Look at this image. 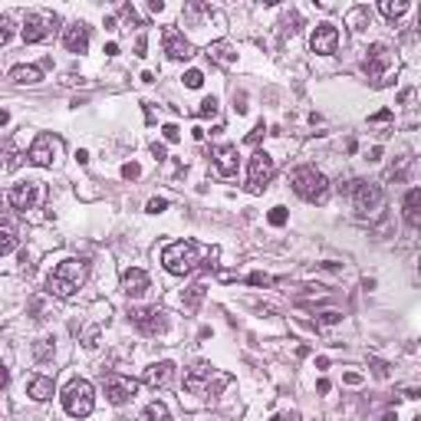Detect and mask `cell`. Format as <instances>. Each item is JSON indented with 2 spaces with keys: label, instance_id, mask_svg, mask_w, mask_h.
<instances>
[{
  "label": "cell",
  "instance_id": "47",
  "mask_svg": "<svg viewBox=\"0 0 421 421\" xmlns=\"http://www.w3.org/2000/svg\"><path fill=\"white\" fill-rule=\"evenodd\" d=\"M382 421H398V415H395V411H385Z\"/></svg>",
  "mask_w": 421,
  "mask_h": 421
},
{
  "label": "cell",
  "instance_id": "29",
  "mask_svg": "<svg viewBox=\"0 0 421 421\" xmlns=\"http://www.w3.org/2000/svg\"><path fill=\"white\" fill-rule=\"evenodd\" d=\"M201 299H204V286H191V290H188V297H181V303H185L188 310H198V303Z\"/></svg>",
  "mask_w": 421,
  "mask_h": 421
},
{
  "label": "cell",
  "instance_id": "17",
  "mask_svg": "<svg viewBox=\"0 0 421 421\" xmlns=\"http://www.w3.org/2000/svg\"><path fill=\"white\" fill-rule=\"evenodd\" d=\"M149 290V273L138 270V267H129L122 273V293L125 297H142Z\"/></svg>",
  "mask_w": 421,
  "mask_h": 421
},
{
  "label": "cell",
  "instance_id": "2",
  "mask_svg": "<svg viewBox=\"0 0 421 421\" xmlns=\"http://www.w3.org/2000/svg\"><path fill=\"white\" fill-rule=\"evenodd\" d=\"M161 263L172 276H188V273L198 270L201 263V247L195 240H174L168 247L161 250Z\"/></svg>",
  "mask_w": 421,
  "mask_h": 421
},
{
  "label": "cell",
  "instance_id": "32",
  "mask_svg": "<svg viewBox=\"0 0 421 421\" xmlns=\"http://www.w3.org/2000/svg\"><path fill=\"white\" fill-rule=\"evenodd\" d=\"M286 217H290V214H286V208H280V204H276V208H273L270 214H267V221H270L273 227H283Z\"/></svg>",
  "mask_w": 421,
  "mask_h": 421
},
{
  "label": "cell",
  "instance_id": "13",
  "mask_svg": "<svg viewBox=\"0 0 421 421\" xmlns=\"http://www.w3.org/2000/svg\"><path fill=\"white\" fill-rule=\"evenodd\" d=\"M7 201H10V208H17V210H30L40 201V185L37 181H20V185H13L10 191H7Z\"/></svg>",
  "mask_w": 421,
  "mask_h": 421
},
{
  "label": "cell",
  "instance_id": "10",
  "mask_svg": "<svg viewBox=\"0 0 421 421\" xmlns=\"http://www.w3.org/2000/svg\"><path fill=\"white\" fill-rule=\"evenodd\" d=\"M56 17L50 13H26L24 20V43H40V40H47L56 33Z\"/></svg>",
  "mask_w": 421,
  "mask_h": 421
},
{
  "label": "cell",
  "instance_id": "19",
  "mask_svg": "<svg viewBox=\"0 0 421 421\" xmlns=\"http://www.w3.org/2000/svg\"><path fill=\"white\" fill-rule=\"evenodd\" d=\"M172 372H174V362H155V365H149L145 369V385L149 388H165V385L172 382Z\"/></svg>",
  "mask_w": 421,
  "mask_h": 421
},
{
  "label": "cell",
  "instance_id": "6",
  "mask_svg": "<svg viewBox=\"0 0 421 421\" xmlns=\"http://www.w3.org/2000/svg\"><path fill=\"white\" fill-rule=\"evenodd\" d=\"M129 322L145 336H161L168 329V320H165L161 306H135V310H129Z\"/></svg>",
  "mask_w": 421,
  "mask_h": 421
},
{
  "label": "cell",
  "instance_id": "18",
  "mask_svg": "<svg viewBox=\"0 0 421 421\" xmlns=\"http://www.w3.org/2000/svg\"><path fill=\"white\" fill-rule=\"evenodd\" d=\"M210 382V362H195L185 372V388L188 392H204V385Z\"/></svg>",
  "mask_w": 421,
  "mask_h": 421
},
{
  "label": "cell",
  "instance_id": "22",
  "mask_svg": "<svg viewBox=\"0 0 421 421\" xmlns=\"http://www.w3.org/2000/svg\"><path fill=\"white\" fill-rule=\"evenodd\" d=\"M10 79L17 83V86H33V83L43 79V69H40V66H13Z\"/></svg>",
  "mask_w": 421,
  "mask_h": 421
},
{
  "label": "cell",
  "instance_id": "48",
  "mask_svg": "<svg viewBox=\"0 0 421 421\" xmlns=\"http://www.w3.org/2000/svg\"><path fill=\"white\" fill-rule=\"evenodd\" d=\"M418 276H421V257H418Z\"/></svg>",
  "mask_w": 421,
  "mask_h": 421
},
{
  "label": "cell",
  "instance_id": "26",
  "mask_svg": "<svg viewBox=\"0 0 421 421\" xmlns=\"http://www.w3.org/2000/svg\"><path fill=\"white\" fill-rule=\"evenodd\" d=\"M142 421H168V408L161 402H151L149 408H145V415H142Z\"/></svg>",
  "mask_w": 421,
  "mask_h": 421
},
{
  "label": "cell",
  "instance_id": "37",
  "mask_svg": "<svg viewBox=\"0 0 421 421\" xmlns=\"http://www.w3.org/2000/svg\"><path fill=\"white\" fill-rule=\"evenodd\" d=\"M138 174H142V168H138L135 161H129V165H122V178H125V181H135Z\"/></svg>",
  "mask_w": 421,
  "mask_h": 421
},
{
  "label": "cell",
  "instance_id": "45",
  "mask_svg": "<svg viewBox=\"0 0 421 421\" xmlns=\"http://www.w3.org/2000/svg\"><path fill=\"white\" fill-rule=\"evenodd\" d=\"M145 47H149V43H145V37H138V43H135V53H138V56H145Z\"/></svg>",
  "mask_w": 421,
  "mask_h": 421
},
{
  "label": "cell",
  "instance_id": "49",
  "mask_svg": "<svg viewBox=\"0 0 421 421\" xmlns=\"http://www.w3.org/2000/svg\"><path fill=\"white\" fill-rule=\"evenodd\" d=\"M415 421H421V418H415Z\"/></svg>",
  "mask_w": 421,
  "mask_h": 421
},
{
  "label": "cell",
  "instance_id": "8",
  "mask_svg": "<svg viewBox=\"0 0 421 421\" xmlns=\"http://www.w3.org/2000/svg\"><path fill=\"white\" fill-rule=\"evenodd\" d=\"M102 388H106V398H109L112 405H125V402H132L138 395V382L129 379V375H122V372L102 375Z\"/></svg>",
  "mask_w": 421,
  "mask_h": 421
},
{
  "label": "cell",
  "instance_id": "39",
  "mask_svg": "<svg viewBox=\"0 0 421 421\" xmlns=\"http://www.w3.org/2000/svg\"><path fill=\"white\" fill-rule=\"evenodd\" d=\"M161 210H168V201H165V198H151L149 201V214H161Z\"/></svg>",
  "mask_w": 421,
  "mask_h": 421
},
{
  "label": "cell",
  "instance_id": "9",
  "mask_svg": "<svg viewBox=\"0 0 421 421\" xmlns=\"http://www.w3.org/2000/svg\"><path fill=\"white\" fill-rule=\"evenodd\" d=\"M63 151V142L56 135H50V132H43V135L33 138V145H30V151H26V158L33 161L37 168H50L53 161L60 158Z\"/></svg>",
  "mask_w": 421,
  "mask_h": 421
},
{
  "label": "cell",
  "instance_id": "15",
  "mask_svg": "<svg viewBox=\"0 0 421 421\" xmlns=\"http://www.w3.org/2000/svg\"><path fill=\"white\" fill-rule=\"evenodd\" d=\"M165 53H168V60H191L195 56V47L185 40V33L165 30Z\"/></svg>",
  "mask_w": 421,
  "mask_h": 421
},
{
  "label": "cell",
  "instance_id": "34",
  "mask_svg": "<svg viewBox=\"0 0 421 421\" xmlns=\"http://www.w3.org/2000/svg\"><path fill=\"white\" fill-rule=\"evenodd\" d=\"M10 33H13V20L10 17H0V47L10 40Z\"/></svg>",
  "mask_w": 421,
  "mask_h": 421
},
{
  "label": "cell",
  "instance_id": "33",
  "mask_svg": "<svg viewBox=\"0 0 421 421\" xmlns=\"http://www.w3.org/2000/svg\"><path fill=\"white\" fill-rule=\"evenodd\" d=\"M201 83H204V73H201V69H188L185 73V86L188 89H201Z\"/></svg>",
  "mask_w": 421,
  "mask_h": 421
},
{
  "label": "cell",
  "instance_id": "21",
  "mask_svg": "<svg viewBox=\"0 0 421 421\" xmlns=\"http://www.w3.org/2000/svg\"><path fill=\"white\" fill-rule=\"evenodd\" d=\"M402 210H405V221H408L411 227H421V188H411L408 195H405Z\"/></svg>",
  "mask_w": 421,
  "mask_h": 421
},
{
  "label": "cell",
  "instance_id": "16",
  "mask_svg": "<svg viewBox=\"0 0 421 421\" xmlns=\"http://www.w3.org/2000/svg\"><path fill=\"white\" fill-rule=\"evenodd\" d=\"M63 43L69 53H86L89 50V26L86 24H69L63 33Z\"/></svg>",
  "mask_w": 421,
  "mask_h": 421
},
{
  "label": "cell",
  "instance_id": "4",
  "mask_svg": "<svg viewBox=\"0 0 421 421\" xmlns=\"http://www.w3.org/2000/svg\"><path fill=\"white\" fill-rule=\"evenodd\" d=\"M63 408L66 415H73V418H86L92 405H96V392H92V385L86 379H73V382L63 388Z\"/></svg>",
  "mask_w": 421,
  "mask_h": 421
},
{
  "label": "cell",
  "instance_id": "20",
  "mask_svg": "<svg viewBox=\"0 0 421 421\" xmlns=\"http://www.w3.org/2000/svg\"><path fill=\"white\" fill-rule=\"evenodd\" d=\"M53 392H56V385H53L50 375H33L30 388H26V395L33 398V402H47V398H53Z\"/></svg>",
  "mask_w": 421,
  "mask_h": 421
},
{
  "label": "cell",
  "instance_id": "1",
  "mask_svg": "<svg viewBox=\"0 0 421 421\" xmlns=\"http://www.w3.org/2000/svg\"><path fill=\"white\" fill-rule=\"evenodd\" d=\"M86 276H89V263L69 257V261H63V263H56V267H53V273L47 276V290H50L53 297L69 299L76 290H83Z\"/></svg>",
  "mask_w": 421,
  "mask_h": 421
},
{
  "label": "cell",
  "instance_id": "12",
  "mask_svg": "<svg viewBox=\"0 0 421 421\" xmlns=\"http://www.w3.org/2000/svg\"><path fill=\"white\" fill-rule=\"evenodd\" d=\"M310 50L320 53V56H333L339 50V30L333 24H320L310 37Z\"/></svg>",
  "mask_w": 421,
  "mask_h": 421
},
{
  "label": "cell",
  "instance_id": "27",
  "mask_svg": "<svg viewBox=\"0 0 421 421\" xmlns=\"http://www.w3.org/2000/svg\"><path fill=\"white\" fill-rule=\"evenodd\" d=\"M349 24H352V30H365L369 26V7H356L349 13Z\"/></svg>",
  "mask_w": 421,
  "mask_h": 421
},
{
  "label": "cell",
  "instance_id": "30",
  "mask_svg": "<svg viewBox=\"0 0 421 421\" xmlns=\"http://www.w3.org/2000/svg\"><path fill=\"white\" fill-rule=\"evenodd\" d=\"M408 165H411L408 155H405V158H398V165H392V168H388V178H392V181H405V172H408Z\"/></svg>",
  "mask_w": 421,
  "mask_h": 421
},
{
  "label": "cell",
  "instance_id": "41",
  "mask_svg": "<svg viewBox=\"0 0 421 421\" xmlns=\"http://www.w3.org/2000/svg\"><path fill=\"white\" fill-rule=\"evenodd\" d=\"M261 135H263V122L257 125L254 132H250V135H247V142H250V145H257V142H261Z\"/></svg>",
  "mask_w": 421,
  "mask_h": 421
},
{
  "label": "cell",
  "instance_id": "24",
  "mask_svg": "<svg viewBox=\"0 0 421 421\" xmlns=\"http://www.w3.org/2000/svg\"><path fill=\"white\" fill-rule=\"evenodd\" d=\"M17 250V231H13L10 217H3V244H0V254H13Z\"/></svg>",
  "mask_w": 421,
  "mask_h": 421
},
{
  "label": "cell",
  "instance_id": "42",
  "mask_svg": "<svg viewBox=\"0 0 421 421\" xmlns=\"http://www.w3.org/2000/svg\"><path fill=\"white\" fill-rule=\"evenodd\" d=\"M388 119H392V109H382V112L372 115V122H388Z\"/></svg>",
  "mask_w": 421,
  "mask_h": 421
},
{
  "label": "cell",
  "instance_id": "23",
  "mask_svg": "<svg viewBox=\"0 0 421 421\" xmlns=\"http://www.w3.org/2000/svg\"><path fill=\"white\" fill-rule=\"evenodd\" d=\"M208 56H210L214 63H221V66H231V63L237 60L234 50H231L227 43H210V47H208Z\"/></svg>",
  "mask_w": 421,
  "mask_h": 421
},
{
  "label": "cell",
  "instance_id": "5",
  "mask_svg": "<svg viewBox=\"0 0 421 421\" xmlns=\"http://www.w3.org/2000/svg\"><path fill=\"white\" fill-rule=\"evenodd\" d=\"M339 191H346V195H352V201H356V210H362V214H375V210L382 208V188L372 185V181H349V185H339Z\"/></svg>",
  "mask_w": 421,
  "mask_h": 421
},
{
  "label": "cell",
  "instance_id": "31",
  "mask_svg": "<svg viewBox=\"0 0 421 421\" xmlns=\"http://www.w3.org/2000/svg\"><path fill=\"white\" fill-rule=\"evenodd\" d=\"M195 115H198V119H208V115H217V99H214V96H208V99L201 102L198 109H195Z\"/></svg>",
  "mask_w": 421,
  "mask_h": 421
},
{
  "label": "cell",
  "instance_id": "44",
  "mask_svg": "<svg viewBox=\"0 0 421 421\" xmlns=\"http://www.w3.org/2000/svg\"><path fill=\"white\" fill-rule=\"evenodd\" d=\"M151 155H155V158H165V145H158V142H155V145H151Z\"/></svg>",
  "mask_w": 421,
  "mask_h": 421
},
{
  "label": "cell",
  "instance_id": "38",
  "mask_svg": "<svg viewBox=\"0 0 421 421\" xmlns=\"http://www.w3.org/2000/svg\"><path fill=\"white\" fill-rule=\"evenodd\" d=\"M161 135H165V142H178V138H181V132H178V125H165V129H161Z\"/></svg>",
  "mask_w": 421,
  "mask_h": 421
},
{
  "label": "cell",
  "instance_id": "28",
  "mask_svg": "<svg viewBox=\"0 0 421 421\" xmlns=\"http://www.w3.org/2000/svg\"><path fill=\"white\" fill-rule=\"evenodd\" d=\"M33 356H37V362H50L53 359V339H37Z\"/></svg>",
  "mask_w": 421,
  "mask_h": 421
},
{
  "label": "cell",
  "instance_id": "43",
  "mask_svg": "<svg viewBox=\"0 0 421 421\" xmlns=\"http://www.w3.org/2000/svg\"><path fill=\"white\" fill-rule=\"evenodd\" d=\"M346 385H362V375L359 372H346Z\"/></svg>",
  "mask_w": 421,
  "mask_h": 421
},
{
  "label": "cell",
  "instance_id": "25",
  "mask_svg": "<svg viewBox=\"0 0 421 421\" xmlns=\"http://www.w3.org/2000/svg\"><path fill=\"white\" fill-rule=\"evenodd\" d=\"M379 10H382L388 20H395V17H402V13H408V3H405V0H395V3H392V0H382Z\"/></svg>",
  "mask_w": 421,
  "mask_h": 421
},
{
  "label": "cell",
  "instance_id": "11",
  "mask_svg": "<svg viewBox=\"0 0 421 421\" xmlns=\"http://www.w3.org/2000/svg\"><path fill=\"white\" fill-rule=\"evenodd\" d=\"M388 66H392V50H388L385 43H372L369 50H365V60H362V73L372 76L375 83H382L379 76H382Z\"/></svg>",
  "mask_w": 421,
  "mask_h": 421
},
{
  "label": "cell",
  "instance_id": "14",
  "mask_svg": "<svg viewBox=\"0 0 421 421\" xmlns=\"http://www.w3.org/2000/svg\"><path fill=\"white\" fill-rule=\"evenodd\" d=\"M210 158H214V168L221 178H234L237 174V145H217V149H210Z\"/></svg>",
  "mask_w": 421,
  "mask_h": 421
},
{
  "label": "cell",
  "instance_id": "7",
  "mask_svg": "<svg viewBox=\"0 0 421 421\" xmlns=\"http://www.w3.org/2000/svg\"><path fill=\"white\" fill-rule=\"evenodd\" d=\"M273 174H276V165L267 151H254L250 155V165H247V188L254 195H261L263 188L273 181Z\"/></svg>",
  "mask_w": 421,
  "mask_h": 421
},
{
  "label": "cell",
  "instance_id": "35",
  "mask_svg": "<svg viewBox=\"0 0 421 421\" xmlns=\"http://www.w3.org/2000/svg\"><path fill=\"white\" fill-rule=\"evenodd\" d=\"M247 283H250V286H270L273 280H270V276H267V273L254 270V273H250V276H247Z\"/></svg>",
  "mask_w": 421,
  "mask_h": 421
},
{
  "label": "cell",
  "instance_id": "36",
  "mask_svg": "<svg viewBox=\"0 0 421 421\" xmlns=\"http://www.w3.org/2000/svg\"><path fill=\"white\" fill-rule=\"evenodd\" d=\"M336 322H342V313H336V310H326L320 316V326H336Z\"/></svg>",
  "mask_w": 421,
  "mask_h": 421
},
{
  "label": "cell",
  "instance_id": "46",
  "mask_svg": "<svg viewBox=\"0 0 421 421\" xmlns=\"http://www.w3.org/2000/svg\"><path fill=\"white\" fill-rule=\"evenodd\" d=\"M280 421H299L297 411H290V415H280Z\"/></svg>",
  "mask_w": 421,
  "mask_h": 421
},
{
  "label": "cell",
  "instance_id": "40",
  "mask_svg": "<svg viewBox=\"0 0 421 421\" xmlns=\"http://www.w3.org/2000/svg\"><path fill=\"white\" fill-rule=\"evenodd\" d=\"M372 372H375L379 379H385V375H388V365H385L382 359H372Z\"/></svg>",
  "mask_w": 421,
  "mask_h": 421
},
{
  "label": "cell",
  "instance_id": "3",
  "mask_svg": "<svg viewBox=\"0 0 421 421\" xmlns=\"http://www.w3.org/2000/svg\"><path fill=\"white\" fill-rule=\"evenodd\" d=\"M293 191H297L303 201H310V204H322L326 195H329V181H326V174L316 172L313 165H303L293 172Z\"/></svg>",
  "mask_w": 421,
  "mask_h": 421
}]
</instances>
